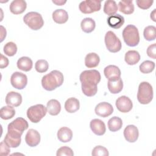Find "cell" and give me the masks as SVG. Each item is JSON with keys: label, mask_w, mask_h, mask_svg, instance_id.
<instances>
[{"label": "cell", "mask_w": 156, "mask_h": 156, "mask_svg": "<svg viewBox=\"0 0 156 156\" xmlns=\"http://www.w3.org/2000/svg\"><path fill=\"white\" fill-rule=\"evenodd\" d=\"M63 74L58 70H54L42 77L41 85L44 90L52 91L61 86L63 83Z\"/></svg>", "instance_id": "2"}, {"label": "cell", "mask_w": 156, "mask_h": 156, "mask_svg": "<svg viewBox=\"0 0 156 156\" xmlns=\"http://www.w3.org/2000/svg\"><path fill=\"white\" fill-rule=\"evenodd\" d=\"M105 44L107 49L113 53L119 51L122 47L120 40L111 30L108 31L105 35Z\"/></svg>", "instance_id": "8"}, {"label": "cell", "mask_w": 156, "mask_h": 156, "mask_svg": "<svg viewBox=\"0 0 156 156\" xmlns=\"http://www.w3.org/2000/svg\"><path fill=\"white\" fill-rule=\"evenodd\" d=\"M156 44L155 43H154L152 44H151L148 46L147 49V55L155 59L156 58Z\"/></svg>", "instance_id": "42"}, {"label": "cell", "mask_w": 156, "mask_h": 156, "mask_svg": "<svg viewBox=\"0 0 156 156\" xmlns=\"http://www.w3.org/2000/svg\"><path fill=\"white\" fill-rule=\"evenodd\" d=\"M104 73L108 80H116L121 77V71L115 65H108L104 68Z\"/></svg>", "instance_id": "15"}, {"label": "cell", "mask_w": 156, "mask_h": 156, "mask_svg": "<svg viewBox=\"0 0 156 156\" xmlns=\"http://www.w3.org/2000/svg\"><path fill=\"white\" fill-rule=\"evenodd\" d=\"M122 126V119L118 116L111 118L108 121V129L112 132H116L120 130Z\"/></svg>", "instance_id": "30"}, {"label": "cell", "mask_w": 156, "mask_h": 156, "mask_svg": "<svg viewBox=\"0 0 156 156\" xmlns=\"http://www.w3.org/2000/svg\"><path fill=\"white\" fill-rule=\"evenodd\" d=\"M100 62L99 55L94 53L91 52L88 54L85 58V65L88 68H93L96 67Z\"/></svg>", "instance_id": "22"}, {"label": "cell", "mask_w": 156, "mask_h": 156, "mask_svg": "<svg viewBox=\"0 0 156 156\" xmlns=\"http://www.w3.org/2000/svg\"><path fill=\"white\" fill-rule=\"evenodd\" d=\"M9 60L8 58L5 57L4 55L1 54V58H0V68L1 69H3L5 67H7L9 65Z\"/></svg>", "instance_id": "43"}, {"label": "cell", "mask_w": 156, "mask_h": 156, "mask_svg": "<svg viewBox=\"0 0 156 156\" xmlns=\"http://www.w3.org/2000/svg\"><path fill=\"white\" fill-rule=\"evenodd\" d=\"M47 111L49 115H57L61 110L60 103L56 99H51L47 103Z\"/></svg>", "instance_id": "24"}, {"label": "cell", "mask_w": 156, "mask_h": 156, "mask_svg": "<svg viewBox=\"0 0 156 156\" xmlns=\"http://www.w3.org/2000/svg\"><path fill=\"white\" fill-rule=\"evenodd\" d=\"M10 82L15 88L22 90L25 88L27 83V77L26 74L16 71L12 74Z\"/></svg>", "instance_id": "10"}, {"label": "cell", "mask_w": 156, "mask_h": 156, "mask_svg": "<svg viewBox=\"0 0 156 156\" xmlns=\"http://www.w3.org/2000/svg\"><path fill=\"white\" fill-rule=\"evenodd\" d=\"M57 138L61 142H69L73 138V132L68 127H62L57 132Z\"/></svg>", "instance_id": "20"}, {"label": "cell", "mask_w": 156, "mask_h": 156, "mask_svg": "<svg viewBox=\"0 0 156 156\" xmlns=\"http://www.w3.org/2000/svg\"><path fill=\"white\" fill-rule=\"evenodd\" d=\"M155 9H154V10L152 11V12L151 13V18L154 21H155Z\"/></svg>", "instance_id": "46"}, {"label": "cell", "mask_w": 156, "mask_h": 156, "mask_svg": "<svg viewBox=\"0 0 156 156\" xmlns=\"http://www.w3.org/2000/svg\"><path fill=\"white\" fill-rule=\"evenodd\" d=\"M23 21L28 27L34 30H39L44 24L42 16L35 12H30L26 13L23 17Z\"/></svg>", "instance_id": "6"}, {"label": "cell", "mask_w": 156, "mask_h": 156, "mask_svg": "<svg viewBox=\"0 0 156 156\" xmlns=\"http://www.w3.org/2000/svg\"><path fill=\"white\" fill-rule=\"evenodd\" d=\"M139 68L140 71L143 74L150 73L155 68V63L151 60H145L140 65Z\"/></svg>", "instance_id": "33"}, {"label": "cell", "mask_w": 156, "mask_h": 156, "mask_svg": "<svg viewBox=\"0 0 156 156\" xmlns=\"http://www.w3.org/2000/svg\"><path fill=\"white\" fill-rule=\"evenodd\" d=\"M4 141L10 147H17L20 146L21 139V138H16L14 136H12L7 133L5 136Z\"/></svg>", "instance_id": "35"}, {"label": "cell", "mask_w": 156, "mask_h": 156, "mask_svg": "<svg viewBox=\"0 0 156 156\" xmlns=\"http://www.w3.org/2000/svg\"><path fill=\"white\" fill-rule=\"evenodd\" d=\"M153 99V89L152 85L147 82L140 83L137 93V99L141 104H147Z\"/></svg>", "instance_id": "5"}, {"label": "cell", "mask_w": 156, "mask_h": 156, "mask_svg": "<svg viewBox=\"0 0 156 156\" xmlns=\"http://www.w3.org/2000/svg\"><path fill=\"white\" fill-rule=\"evenodd\" d=\"M94 111L97 115L106 118L113 113V108L110 104L106 102H102L96 106Z\"/></svg>", "instance_id": "12"}, {"label": "cell", "mask_w": 156, "mask_h": 156, "mask_svg": "<svg viewBox=\"0 0 156 156\" xmlns=\"http://www.w3.org/2000/svg\"><path fill=\"white\" fill-rule=\"evenodd\" d=\"M79 78L83 93L89 97L94 96L98 91L97 85L101 79L99 72L96 69L85 70L81 73Z\"/></svg>", "instance_id": "1"}, {"label": "cell", "mask_w": 156, "mask_h": 156, "mask_svg": "<svg viewBox=\"0 0 156 156\" xmlns=\"http://www.w3.org/2000/svg\"><path fill=\"white\" fill-rule=\"evenodd\" d=\"M107 86L110 93L112 94H117L122 91L123 88V82L120 77L116 80H108Z\"/></svg>", "instance_id": "26"}, {"label": "cell", "mask_w": 156, "mask_h": 156, "mask_svg": "<svg viewBox=\"0 0 156 156\" xmlns=\"http://www.w3.org/2000/svg\"><path fill=\"white\" fill-rule=\"evenodd\" d=\"M101 8V1L98 0H86L82 1L79 5L80 11L85 14L91 13L99 11Z\"/></svg>", "instance_id": "9"}, {"label": "cell", "mask_w": 156, "mask_h": 156, "mask_svg": "<svg viewBox=\"0 0 156 156\" xmlns=\"http://www.w3.org/2000/svg\"><path fill=\"white\" fill-rule=\"evenodd\" d=\"M25 141L27 144L30 147L37 146L40 141V135L37 130L30 129L26 135Z\"/></svg>", "instance_id": "13"}, {"label": "cell", "mask_w": 156, "mask_h": 156, "mask_svg": "<svg viewBox=\"0 0 156 156\" xmlns=\"http://www.w3.org/2000/svg\"><path fill=\"white\" fill-rule=\"evenodd\" d=\"M80 103L77 99L75 98H70L68 99L65 103V108L68 113H73L79 109Z\"/></svg>", "instance_id": "25"}, {"label": "cell", "mask_w": 156, "mask_h": 156, "mask_svg": "<svg viewBox=\"0 0 156 156\" xmlns=\"http://www.w3.org/2000/svg\"><path fill=\"white\" fill-rule=\"evenodd\" d=\"M46 112L47 108L43 104H37L27 109V116L31 122L37 123L46 115Z\"/></svg>", "instance_id": "7"}, {"label": "cell", "mask_w": 156, "mask_h": 156, "mask_svg": "<svg viewBox=\"0 0 156 156\" xmlns=\"http://www.w3.org/2000/svg\"><path fill=\"white\" fill-rule=\"evenodd\" d=\"M4 52L5 55L12 57L17 52V46L16 44L12 41L7 43L4 46Z\"/></svg>", "instance_id": "36"}, {"label": "cell", "mask_w": 156, "mask_h": 156, "mask_svg": "<svg viewBox=\"0 0 156 156\" xmlns=\"http://www.w3.org/2000/svg\"><path fill=\"white\" fill-rule=\"evenodd\" d=\"M122 34L124 41L127 46L134 47L138 44L140 42L139 32L134 25H127L123 29Z\"/></svg>", "instance_id": "4"}, {"label": "cell", "mask_w": 156, "mask_h": 156, "mask_svg": "<svg viewBox=\"0 0 156 156\" xmlns=\"http://www.w3.org/2000/svg\"><path fill=\"white\" fill-rule=\"evenodd\" d=\"M0 27H1V41L2 42L4 38H5L7 33H6L5 29L2 26H1Z\"/></svg>", "instance_id": "44"}, {"label": "cell", "mask_w": 156, "mask_h": 156, "mask_svg": "<svg viewBox=\"0 0 156 156\" xmlns=\"http://www.w3.org/2000/svg\"><path fill=\"white\" fill-rule=\"evenodd\" d=\"M115 104L117 109L122 113H127L130 112L133 107L132 101L129 98L126 96L119 97L116 99Z\"/></svg>", "instance_id": "11"}, {"label": "cell", "mask_w": 156, "mask_h": 156, "mask_svg": "<svg viewBox=\"0 0 156 156\" xmlns=\"http://www.w3.org/2000/svg\"><path fill=\"white\" fill-rule=\"evenodd\" d=\"M82 30L85 33H90L94 30L96 23L94 20L91 18H85L82 20L80 23Z\"/></svg>", "instance_id": "29"}, {"label": "cell", "mask_w": 156, "mask_h": 156, "mask_svg": "<svg viewBox=\"0 0 156 156\" xmlns=\"http://www.w3.org/2000/svg\"><path fill=\"white\" fill-rule=\"evenodd\" d=\"M57 156H62V155H67V156H73L74 155V153L73 150L68 147V146H63L60 147L56 154Z\"/></svg>", "instance_id": "39"}, {"label": "cell", "mask_w": 156, "mask_h": 156, "mask_svg": "<svg viewBox=\"0 0 156 156\" xmlns=\"http://www.w3.org/2000/svg\"><path fill=\"white\" fill-rule=\"evenodd\" d=\"M138 129L134 125H128L124 130V138L128 142H135L138 140Z\"/></svg>", "instance_id": "14"}, {"label": "cell", "mask_w": 156, "mask_h": 156, "mask_svg": "<svg viewBox=\"0 0 156 156\" xmlns=\"http://www.w3.org/2000/svg\"><path fill=\"white\" fill-rule=\"evenodd\" d=\"M107 24L108 25L115 29L120 28L124 23V17L119 14H115L113 15L110 16L107 18Z\"/></svg>", "instance_id": "19"}, {"label": "cell", "mask_w": 156, "mask_h": 156, "mask_svg": "<svg viewBox=\"0 0 156 156\" xmlns=\"http://www.w3.org/2000/svg\"><path fill=\"white\" fill-rule=\"evenodd\" d=\"M124 60L127 64L129 65H134L140 61V55L138 51L130 50L126 53Z\"/></svg>", "instance_id": "23"}, {"label": "cell", "mask_w": 156, "mask_h": 156, "mask_svg": "<svg viewBox=\"0 0 156 156\" xmlns=\"http://www.w3.org/2000/svg\"><path fill=\"white\" fill-rule=\"evenodd\" d=\"M27 4L23 0H14L10 4V12L15 14L18 15L23 13L26 9Z\"/></svg>", "instance_id": "18"}, {"label": "cell", "mask_w": 156, "mask_h": 156, "mask_svg": "<svg viewBox=\"0 0 156 156\" xmlns=\"http://www.w3.org/2000/svg\"><path fill=\"white\" fill-rule=\"evenodd\" d=\"M33 66L32 60L28 57H22L17 61V67L24 71H29Z\"/></svg>", "instance_id": "27"}, {"label": "cell", "mask_w": 156, "mask_h": 156, "mask_svg": "<svg viewBox=\"0 0 156 156\" xmlns=\"http://www.w3.org/2000/svg\"><path fill=\"white\" fill-rule=\"evenodd\" d=\"M10 152V147L3 141L0 143V155L1 156H5L9 155Z\"/></svg>", "instance_id": "41"}, {"label": "cell", "mask_w": 156, "mask_h": 156, "mask_svg": "<svg viewBox=\"0 0 156 156\" xmlns=\"http://www.w3.org/2000/svg\"><path fill=\"white\" fill-rule=\"evenodd\" d=\"M156 28L154 26H148L144 29L143 35L144 38L147 41H152L156 37Z\"/></svg>", "instance_id": "34"}, {"label": "cell", "mask_w": 156, "mask_h": 156, "mask_svg": "<svg viewBox=\"0 0 156 156\" xmlns=\"http://www.w3.org/2000/svg\"><path fill=\"white\" fill-rule=\"evenodd\" d=\"M15 115V110L12 106H4L0 110V116L2 119L7 120L11 119Z\"/></svg>", "instance_id": "32"}, {"label": "cell", "mask_w": 156, "mask_h": 156, "mask_svg": "<svg viewBox=\"0 0 156 156\" xmlns=\"http://www.w3.org/2000/svg\"><path fill=\"white\" fill-rule=\"evenodd\" d=\"M93 156H108V151L105 147L102 146H97L94 147L91 153Z\"/></svg>", "instance_id": "38"}, {"label": "cell", "mask_w": 156, "mask_h": 156, "mask_svg": "<svg viewBox=\"0 0 156 156\" xmlns=\"http://www.w3.org/2000/svg\"><path fill=\"white\" fill-rule=\"evenodd\" d=\"M27 121L21 117L16 118L7 126V133L9 135L16 138H21L23 132L28 128Z\"/></svg>", "instance_id": "3"}, {"label": "cell", "mask_w": 156, "mask_h": 156, "mask_svg": "<svg viewBox=\"0 0 156 156\" xmlns=\"http://www.w3.org/2000/svg\"><path fill=\"white\" fill-rule=\"evenodd\" d=\"M118 5L119 10L124 14L130 15L134 12V5L132 1H120Z\"/></svg>", "instance_id": "28"}, {"label": "cell", "mask_w": 156, "mask_h": 156, "mask_svg": "<svg viewBox=\"0 0 156 156\" xmlns=\"http://www.w3.org/2000/svg\"><path fill=\"white\" fill-rule=\"evenodd\" d=\"M118 11V6L115 1L108 0L105 2L104 12L105 14L112 16L115 15Z\"/></svg>", "instance_id": "31"}, {"label": "cell", "mask_w": 156, "mask_h": 156, "mask_svg": "<svg viewBox=\"0 0 156 156\" xmlns=\"http://www.w3.org/2000/svg\"><path fill=\"white\" fill-rule=\"evenodd\" d=\"M153 1L152 0H136V3L138 5V7H140L141 9H147L153 4Z\"/></svg>", "instance_id": "40"}, {"label": "cell", "mask_w": 156, "mask_h": 156, "mask_svg": "<svg viewBox=\"0 0 156 156\" xmlns=\"http://www.w3.org/2000/svg\"><path fill=\"white\" fill-rule=\"evenodd\" d=\"M90 126L93 132L98 136L104 135L106 131L105 123L99 119H92L90 122Z\"/></svg>", "instance_id": "16"}, {"label": "cell", "mask_w": 156, "mask_h": 156, "mask_svg": "<svg viewBox=\"0 0 156 156\" xmlns=\"http://www.w3.org/2000/svg\"><path fill=\"white\" fill-rule=\"evenodd\" d=\"M66 1H62V0H60V1H52V2L55 4L57 5H62L65 3H66Z\"/></svg>", "instance_id": "45"}, {"label": "cell", "mask_w": 156, "mask_h": 156, "mask_svg": "<svg viewBox=\"0 0 156 156\" xmlns=\"http://www.w3.org/2000/svg\"><path fill=\"white\" fill-rule=\"evenodd\" d=\"M22 102L21 94L15 91L8 93L5 97V103L12 107H18Z\"/></svg>", "instance_id": "17"}, {"label": "cell", "mask_w": 156, "mask_h": 156, "mask_svg": "<svg viewBox=\"0 0 156 156\" xmlns=\"http://www.w3.org/2000/svg\"><path fill=\"white\" fill-rule=\"evenodd\" d=\"M53 20L58 24H63L68 20V14L64 9H57L52 13Z\"/></svg>", "instance_id": "21"}, {"label": "cell", "mask_w": 156, "mask_h": 156, "mask_svg": "<svg viewBox=\"0 0 156 156\" xmlns=\"http://www.w3.org/2000/svg\"><path fill=\"white\" fill-rule=\"evenodd\" d=\"M49 68V64L45 60H38L36 62L35 65V68L36 71L40 73H45L48 71Z\"/></svg>", "instance_id": "37"}]
</instances>
